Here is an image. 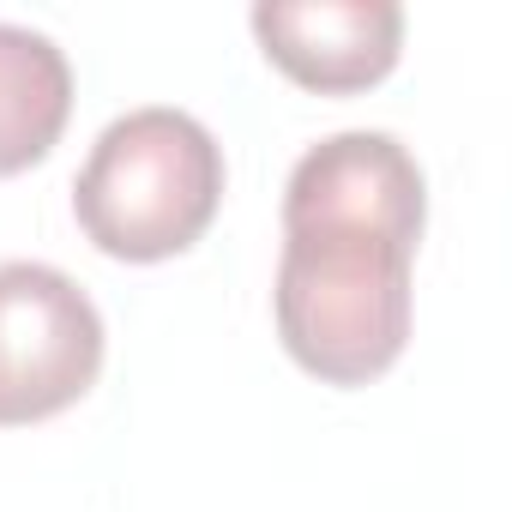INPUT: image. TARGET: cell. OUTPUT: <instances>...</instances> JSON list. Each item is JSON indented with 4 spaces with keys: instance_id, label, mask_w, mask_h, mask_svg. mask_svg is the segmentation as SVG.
I'll list each match as a JSON object with an SVG mask.
<instances>
[{
    "instance_id": "6da1fadb",
    "label": "cell",
    "mask_w": 512,
    "mask_h": 512,
    "mask_svg": "<svg viewBox=\"0 0 512 512\" xmlns=\"http://www.w3.org/2000/svg\"><path fill=\"white\" fill-rule=\"evenodd\" d=\"M428 223L422 163L392 133H332L284 181L272 314L296 368L326 386L380 380L410 344V272Z\"/></svg>"
},
{
    "instance_id": "7a4b0ae2",
    "label": "cell",
    "mask_w": 512,
    "mask_h": 512,
    "mask_svg": "<svg viewBox=\"0 0 512 512\" xmlns=\"http://www.w3.org/2000/svg\"><path fill=\"white\" fill-rule=\"evenodd\" d=\"M223 181L229 169L211 127L187 109L145 103L97 133L73 181V217L97 253L127 266H157L211 229Z\"/></svg>"
},
{
    "instance_id": "3957f363",
    "label": "cell",
    "mask_w": 512,
    "mask_h": 512,
    "mask_svg": "<svg viewBox=\"0 0 512 512\" xmlns=\"http://www.w3.org/2000/svg\"><path fill=\"white\" fill-rule=\"evenodd\" d=\"M97 302L43 260L0 266V428H25L73 410L103 374Z\"/></svg>"
},
{
    "instance_id": "277c9868",
    "label": "cell",
    "mask_w": 512,
    "mask_h": 512,
    "mask_svg": "<svg viewBox=\"0 0 512 512\" xmlns=\"http://www.w3.org/2000/svg\"><path fill=\"white\" fill-rule=\"evenodd\" d=\"M253 37L302 91L350 97L380 85L404 49V7L392 0H260Z\"/></svg>"
},
{
    "instance_id": "5b68a950",
    "label": "cell",
    "mask_w": 512,
    "mask_h": 512,
    "mask_svg": "<svg viewBox=\"0 0 512 512\" xmlns=\"http://www.w3.org/2000/svg\"><path fill=\"white\" fill-rule=\"evenodd\" d=\"M73 115V67L55 37L0 19V175L55 151Z\"/></svg>"
}]
</instances>
